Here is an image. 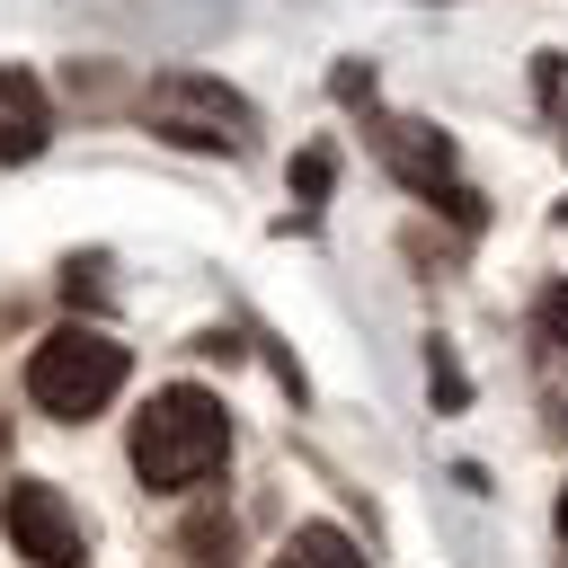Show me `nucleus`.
<instances>
[{"mask_svg": "<svg viewBox=\"0 0 568 568\" xmlns=\"http://www.w3.org/2000/svg\"><path fill=\"white\" fill-rule=\"evenodd\" d=\"M186 559H195V568H222V559H231V515H195V524H186Z\"/></svg>", "mask_w": 568, "mask_h": 568, "instance_id": "nucleus-9", "label": "nucleus"}, {"mask_svg": "<svg viewBox=\"0 0 568 568\" xmlns=\"http://www.w3.org/2000/svg\"><path fill=\"white\" fill-rule=\"evenodd\" d=\"M328 98L337 106H373V62H337L328 71Z\"/></svg>", "mask_w": 568, "mask_h": 568, "instance_id": "nucleus-12", "label": "nucleus"}, {"mask_svg": "<svg viewBox=\"0 0 568 568\" xmlns=\"http://www.w3.org/2000/svg\"><path fill=\"white\" fill-rule=\"evenodd\" d=\"M426 204H444V222H462V231H479V222H488V204H479V195H470L462 178H453V186H435Z\"/></svg>", "mask_w": 568, "mask_h": 568, "instance_id": "nucleus-13", "label": "nucleus"}, {"mask_svg": "<svg viewBox=\"0 0 568 568\" xmlns=\"http://www.w3.org/2000/svg\"><path fill=\"white\" fill-rule=\"evenodd\" d=\"M44 151V98L27 71H0V160H36Z\"/></svg>", "mask_w": 568, "mask_h": 568, "instance_id": "nucleus-6", "label": "nucleus"}, {"mask_svg": "<svg viewBox=\"0 0 568 568\" xmlns=\"http://www.w3.org/2000/svg\"><path fill=\"white\" fill-rule=\"evenodd\" d=\"M559 532H568V488H559Z\"/></svg>", "mask_w": 568, "mask_h": 568, "instance_id": "nucleus-15", "label": "nucleus"}, {"mask_svg": "<svg viewBox=\"0 0 568 568\" xmlns=\"http://www.w3.org/2000/svg\"><path fill=\"white\" fill-rule=\"evenodd\" d=\"M124 373H133V355L106 337V328H53V337H36V355H27V399L44 408V417H98L115 390H124Z\"/></svg>", "mask_w": 568, "mask_h": 568, "instance_id": "nucleus-2", "label": "nucleus"}, {"mask_svg": "<svg viewBox=\"0 0 568 568\" xmlns=\"http://www.w3.org/2000/svg\"><path fill=\"white\" fill-rule=\"evenodd\" d=\"M275 568H302V559H293V550H284V559H275Z\"/></svg>", "mask_w": 568, "mask_h": 568, "instance_id": "nucleus-16", "label": "nucleus"}, {"mask_svg": "<svg viewBox=\"0 0 568 568\" xmlns=\"http://www.w3.org/2000/svg\"><path fill=\"white\" fill-rule=\"evenodd\" d=\"M328 178H337V160H328V151H302V160H293V204H320Z\"/></svg>", "mask_w": 568, "mask_h": 568, "instance_id": "nucleus-10", "label": "nucleus"}, {"mask_svg": "<svg viewBox=\"0 0 568 568\" xmlns=\"http://www.w3.org/2000/svg\"><path fill=\"white\" fill-rule=\"evenodd\" d=\"M142 115H151V133H169V142H186V151H240V133L257 124L248 98L222 89V80H204V71H169V80H151Z\"/></svg>", "mask_w": 568, "mask_h": 568, "instance_id": "nucleus-3", "label": "nucleus"}, {"mask_svg": "<svg viewBox=\"0 0 568 568\" xmlns=\"http://www.w3.org/2000/svg\"><path fill=\"white\" fill-rule=\"evenodd\" d=\"M532 337H541V346H568V284H550V293L532 302Z\"/></svg>", "mask_w": 568, "mask_h": 568, "instance_id": "nucleus-11", "label": "nucleus"}, {"mask_svg": "<svg viewBox=\"0 0 568 568\" xmlns=\"http://www.w3.org/2000/svg\"><path fill=\"white\" fill-rule=\"evenodd\" d=\"M293 559H302V568H373L364 541H346L337 524H293Z\"/></svg>", "mask_w": 568, "mask_h": 568, "instance_id": "nucleus-7", "label": "nucleus"}, {"mask_svg": "<svg viewBox=\"0 0 568 568\" xmlns=\"http://www.w3.org/2000/svg\"><path fill=\"white\" fill-rule=\"evenodd\" d=\"M426 390H435V408H470V373L453 364V346H444V337L426 346Z\"/></svg>", "mask_w": 568, "mask_h": 568, "instance_id": "nucleus-8", "label": "nucleus"}, {"mask_svg": "<svg viewBox=\"0 0 568 568\" xmlns=\"http://www.w3.org/2000/svg\"><path fill=\"white\" fill-rule=\"evenodd\" d=\"M373 151H382V169H390L408 195H435V186H453V142H444L435 124H417V115H390V124L373 133Z\"/></svg>", "mask_w": 568, "mask_h": 568, "instance_id": "nucleus-5", "label": "nucleus"}, {"mask_svg": "<svg viewBox=\"0 0 568 568\" xmlns=\"http://www.w3.org/2000/svg\"><path fill=\"white\" fill-rule=\"evenodd\" d=\"M222 462H231V417L204 382H169L142 399V417H133V479L142 488L178 497V488H204Z\"/></svg>", "mask_w": 568, "mask_h": 568, "instance_id": "nucleus-1", "label": "nucleus"}, {"mask_svg": "<svg viewBox=\"0 0 568 568\" xmlns=\"http://www.w3.org/2000/svg\"><path fill=\"white\" fill-rule=\"evenodd\" d=\"M0 524H9V550L36 559V568H80L89 559V532H80V515H71V497L53 479H9Z\"/></svg>", "mask_w": 568, "mask_h": 568, "instance_id": "nucleus-4", "label": "nucleus"}, {"mask_svg": "<svg viewBox=\"0 0 568 568\" xmlns=\"http://www.w3.org/2000/svg\"><path fill=\"white\" fill-rule=\"evenodd\" d=\"M532 98H541V106H559V98H568V71H559V53H532Z\"/></svg>", "mask_w": 568, "mask_h": 568, "instance_id": "nucleus-14", "label": "nucleus"}, {"mask_svg": "<svg viewBox=\"0 0 568 568\" xmlns=\"http://www.w3.org/2000/svg\"><path fill=\"white\" fill-rule=\"evenodd\" d=\"M559 115H568V98H559Z\"/></svg>", "mask_w": 568, "mask_h": 568, "instance_id": "nucleus-17", "label": "nucleus"}, {"mask_svg": "<svg viewBox=\"0 0 568 568\" xmlns=\"http://www.w3.org/2000/svg\"><path fill=\"white\" fill-rule=\"evenodd\" d=\"M559 426H568V417H559Z\"/></svg>", "mask_w": 568, "mask_h": 568, "instance_id": "nucleus-18", "label": "nucleus"}]
</instances>
